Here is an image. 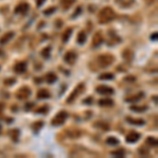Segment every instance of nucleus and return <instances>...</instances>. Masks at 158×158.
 <instances>
[{
  "mask_svg": "<svg viewBox=\"0 0 158 158\" xmlns=\"http://www.w3.org/2000/svg\"><path fill=\"white\" fill-rule=\"evenodd\" d=\"M115 18V12L111 8H104L101 9L98 16L100 23H109L110 21H112Z\"/></svg>",
  "mask_w": 158,
  "mask_h": 158,
  "instance_id": "f257e3e1",
  "label": "nucleus"
},
{
  "mask_svg": "<svg viewBox=\"0 0 158 158\" xmlns=\"http://www.w3.org/2000/svg\"><path fill=\"white\" fill-rule=\"evenodd\" d=\"M68 118V113L66 112H60L55 116V118L52 120L53 126H60V124H63L66 119Z\"/></svg>",
  "mask_w": 158,
  "mask_h": 158,
  "instance_id": "f03ea898",
  "label": "nucleus"
},
{
  "mask_svg": "<svg viewBox=\"0 0 158 158\" xmlns=\"http://www.w3.org/2000/svg\"><path fill=\"white\" fill-rule=\"evenodd\" d=\"M114 61V57L111 55H101V56L98 58V62L101 66H107Z\"/></svg>",
  "mask_w": 158,
  "mask_h": 158,
  "instance_id": "7ed1b4c3",
  "label": "nucleus"
},
{
  "mask_svg": "<svg viewBox=\"0 0 158 158\" xmlns=\"http://www.w3.org/2000/svg\"><path fill=\"white\" fill-rule=\"evenodd\" d=\"M96 90H97V93H99V94H103V95L114 94L113 88L110 87H107V85H98Z\"/></svg>",
  "mask_w": 158,
  "mask_h": 158,
  "instance_id": "20e7f679",
  "label": "nucleus"
},
{
  "mask_svg": "<svg viewBox=\"0 0 158 158\" xmlns=\"http://www.w3.org/2000/svg\"><path fill=\"white\" fill-rule=\"evenodd\" d=\"M76 59H77V55L74 52H68L64 55V61H66V63L73 64L74 62L76 61Z\"/></svg>",
  "mask_w": 158,
  "mask_h": 158,
  "instance_id": "39448f33",
  "label": "nucleus"
},
{
  "mask_svg": "<svg viewBox=\"0 0 158 158\" xmlns=\"http://www.w3.org/2000/svg\"><path fill=\"white\" fill-rule=\"evenodd\" d=\"M31 95V90L28 88H22L17 92V97L19 99H25Z\"/></svg>",
  "mask_w": 158,
  "mask_h": 158,
  "instance_id": "423d86ee",
  "label": "nucleus"
},
{
  "mask_svg": "<svg viewBox=\"0 0 158 158\" xmlns=\"http://www.w3.org/2000/svg\"><path fill=\"white\" fill-rule=\"evenodd\" d=\"M139 138H140V134L133 131V132H131V133H129V135L126 136V141L130 143H134L139 139Z\"/></svg>",
  "mask_w": 158,
  "mask_h": 158,
  "instance_id": "0eeeda50",
  "label": "nucleus"
},
{
  "mask_svg": "<svg viewBox=\"0 0 158 158\" xmlns=\"http://www.w3.org/2000/svg\"><path fill=\"white\" fill-rule=\"evenodd\" d=\"M28 9H30V6H28V3H20L18 4L17 6H16L15 9V13L16 14H25L26 12L28 11Z\"/></svg>",
  "mask_w": 158,
  "mask_h": 158,
  "instance_id": "6e6552de",
  "label": "nucleus"
},
{
  "mask_svg": "<svg viewBox=\"0 0 158 158\" xmlns=\"http://www.w3.org/2000/svg\"><path fill=\"white\" fill-rule=\"evenodd\" d=\"M83 85H79V87H77L75 88V91H74V93L73 94L71 95L70 97H69V99H68V102H73V100L75 99V97L77 96V95H79V94H81V93H82V91H83Z\"/></svg>",
  "mask_w": 158,
  "mask_h": 158,
  "instance_id": "1a4fd4ad",
  "label": "nucleus"
},
{
  "mask_svg": "<svg viewBox=\"0 0 158 158\" xmlns=\"http://www.w3.org/2000/svg\"><path fill=\"white\" fill-rule=\"evenodd\" d=\"M14 70H15L16 73H18V74L24 73L26 71V63L25 62H18V63L15 66V68H14Z\"/></svg>",
  "mask_w": 158,
  "mask_h": 158,
  "instance_id": "9d476101",
  "label": "nucleus"
},
{
  "mask_svg": "<svg viewBox=\"0 0 158 158\" xmlns=\"http://www.w3.org/2000/svg\"><path fill=\"white\" fill-rule=\"evenodd\" d=\"M50 96H51L50 92L47 90H44V88L39 90V92H38L37 94V97L39 98V99H47V98H49Z\"/></svg>",
  "mask_w": 158,
  "mask_h": 158,
  "instance_id": "9b49d317",
  "label": "nucleus"
},
{
  "mask_svg": "<svg viewBox=\"0 0 158 158\" xmlns=\"http://www.w3.org/2000/svg\"><path fill=\"white\" fill-rule=\"evenodd\" d=\"M103 42V37L101 36L100 33H96L94 36V40H93V44L95 45V47H98V45H100Z\"/></svg>",
  "mask_w": 158,
  "mask_h": 158,
  "instance_id": "f8f14e48",
  "label": "nucleus"
},
{
  "mask_svg": "<svg viewBox=\"0 0 158 158\" xmlns=\"http://www.w3.org/2000/svg\"><path fill=\"white\" fill-rule=\"evenodd\" d=\"M13 37H14V32L6 33V34H4L1 38H0V43H1V44L6 43V42H8L9 40L11 39V38H13Z\"/></svg>",
  "mask_w": 158,
  "mask_h": 158,
  "instance_id": "ddd939ff",
  "label": "nucleus"
},
{
  "mask_svg": "<svg viewBox=\"0 0 158 158\" xmlns=\"http://www.w3.org/2000/svg\"><path fill=\"white\" fill-rule=\"evenodd\" d=\"M126 119L129 123L135 124V126H142V124L145 123V120H142V119H134V118H131V117H126Z\"/></svg>",
  "mask_w": 158,
  "mask_h": 158,
  "instance_id": "4468645a",
  "label": "nucleus"
},
{
  "mask_svg": "<svg viewBox=\"0 0 158 158\" xmlns=\"http://www.w3.org/2000/svg\"><path fill=\"white\" fill-rule=\"evenodd\" d=\"M116 2L122 8H129L134 3V0H116Z\"/></svg>",
  "mask_w": 158,
  "mask_h": 158,
  "instance_id": "2eb2a0df",
  "label": "nucleus"
},
{
  "mask_svg": "<svg viewBox=\"0 0 158 158\" xmlns=\"http://www.w3.org/2000/svg\"><path fill=\"white\" fill-rule=\"evenodd\" d=\"M113 104H114L113 100L110 99V98H103V99L99 100V105H101V107H111Z\"/></svg>",
  "mask_w": 158,
  "mask_h": 158,
  "instance_id": "dca6fc26",
  "label": "nucleus"
},
{
  "mask_svg": "<svg viewBox=\"0 0 158 158\" xmlns=\"http://www.w3.org/2000/svg\"><path fill=\"white\" fill-rule=\"evenodd\" d=\"M143 96H145V94H143V93H139V94H137V95H134V96H132V97L126 98V101H128V102H135V101H138V100H140Z\"/></svg>",
  "mask_w": 158,
  "mask_h": 158,
  "instance_id": "f3484780",
  "label": "nucleus"
},
{
  "mask_svg": "<svg viewBox=\"0 0 158 158\" xmlns=\"http://www.w3.org/2000/svg\"><path fill=\"white\" fill-rule=\"evenodd\" d=\"M45 80H47V83H54L57 80V76L54 73H49L45 76Z\"/></svg>",
  "mask_w": 158,
  "mask_h": 158,
  "instance_id": "a211bd4d",
  "label": "nucleus"
},
{
  "mask_svg": "<svg viewBox=\"0 0 158 158\" xmlns=\"http://www.w3.org/2000/svg\"><path fill=\"white\" fill-rule=\"evenodd\" d=\"M87 41V34L85 32H80L77 36V42L80 44H83Z\"/></svg>",
  "mask_w": 158,
  "mask_h": 158,
  "instance_id": "6ab92c4d",
  "label": "nucleus"
},
{
  "mask_svg": "<svg viewBox=\"0 0 158 158\" xmlns=\"http://www.w3.org/2000/svg\"><path fill=\"white\" fill-rule=\"evenodd\" d=\"M72 35V28H66V32L62 34V40H63V42H66L69 39H70Z\"/></svg>",
  "mask_w": 158,
  "mask_h": 158,
  "instance_id": "aec40b11",
  "label": "nucleus"
},
{
  "mask_svg": "<svg viewBox=\"0 0 158 158\" xmlns=\"http://www.w3.org/2000/svg\"><path fill=\"white\" fill-rule=\"evenodd\" d=\"M75 0H61V6L64 9H68L72 4L74 3Z\"/></svg>",
  "mask_w": 158,
  "mask_h": 158,
  "instance_id": "412c9836",
  "label": "nucleus"
},
{
  "mask_svg": "<svg viewBox=\"0 0 158 158\" xmlns=\"http://www.w3.org/2000/svg\"><path fill=\"white\" fill-rule=\"evenodd\" d=\"M41 55H42V57L45 59L49 58V57L51 56V47H44V50H42V52H41Z\"/></svg>",
  "mask_w": 158,
  "mask_h": 158,
  "instance_id": "4be33fe9",
  "label": "nucleus"
},
{
  "mask_svg": "<svg viewBox=\"0 0 158 158\" xmlns=\"http://www.w3.org/2000/svg\"><path fill=\"white\" fill-rule=\"evenodd\" d=\"M114 78V75L112 73H103L102 75L99 76V79H103V80H111Z\"/></svg>",
  "mask_w": 158,
  "mask_h": 158,
  "instance_id": "5701e85b",
  "label": "nucleus"
},
{
  "mask_svg": "<svg viewBox=\"0 0 158 158\" xmlns=\"http://www.w3.org/2000/svg\"><path fill=\"white\" fill-rule=\"evenodd\" d=\"M9 136L12 137V139L14 141H18V137H19V131L18 130H13L11 131V133H9Z\"/></svg>",
  "mask_w": 158,
  "mask_h": 158,
  "instance_id": "b1692460",
  "label": "nucleus"
},
{
  "mask_svg": "<svg viewBox=\"0 0 158 158\" xmlns=\"http://www.w3.org/2000/svg\"><path fill=\"white\" fill-rule=\"evenodd\" d=\"M107 145H118V143H119V140L117 139V138H115V137H109L107 139Z\"/></svg>",
  "mask_w": 158,
  "mask_h": 158,
  "instance_id": "393cba45",
  "label": "nucleus"
},
{
  "mask_svg": "<svg viewBox=\"0 0 158 158\" xmlns=\"http://www.w3.org/2000/svg\"><path fill=\"white\" fill-rule=\"evenodd\" d=\"M42 126H43V122L42 121H38V122H35L34 124L32 126V129L34 130L35 132H38L40 130V129L42 128Z\"/></svg>",
  "mask_w": 158,
  "mask_h": 158,
  "instance_id": "a878e982",
  "label": "nucleus"
},
{
  "mask_svg": "<svg viewBox=\"0 0 158 158\" xmlns=\"http://www.w3.org/2000/svg\"><path fill=\"white\" fill-rule=\"evenodd\" d=\"M147 143L148 145H152V147H156L157 145V139L156 138H154V137H149L147 139Z\"/></svg>",
  "mask_w": 158,
  "mask_h": 158,
  "instance_id": "bb28decb",
  "label": "nucleus"
},
{
  "mask_svg": "<svg viewBox=\"0 0 158 158\" xmlns=\"http://www.w3.org/2000/svg\"><path fill=\"white\" fill-rule=\"evenodd\" d=\"M131 110L132 111H135V112H143L147 110V107H136V105H132Z\"/></svg>",
  "mask_w": 158,
  "mask_h": 158,
  "instance_id": "cd10ccee",
  "label": "nucleus"
},
{
  "mask_svg": "<svg viewBox=\"0 0 158 158\" xmlns=\"http://www.w3.org/2000/svg\"><path fill=\"white\" fill-rule=\"evenodd\" d=\"M112 155L116 157H123L124 156V151L123 150H118V151H114L112 152Z\"/></svg>",
  "mask_w": 158,
  "mask_h": 158,
  "instance_id": "c85d7f7f",
  "label": "nucleus"
},
{
  "mask_svg": "<svg viewBox=\"0 0 158 158\" xmlns=\"http://www.w3.org/2000/svg\"><path fill=\"white\" fill-rule=\"evenodd\" d=\"M47 110H49V107H47V105H43V107H42L41 109L36 110V112H37V113H47Z\"/></svg>",
  "mask_w": 158,
  "mask_h": 158,
  "instance_id": "c756f323",
  "label": "nucleus"
},
{
  "mask_svg": "<svg viewBox=\"0 0 158 158\" xmlns=\"http://www.w3.org/2000/svg\"><path fill=\"white\" fill-rule=\"evenodd\" d=\"M55 11H56V8H50V9H45L44 14H45V15H50V14H52L53 12H55Z\"/></svg>",
  "mask_w": 158,
  "mask_h": 158,
  "instance_id": "7c9ffc66",
  "label": "nucleus"
},
{
  "mask_svg": "<svg viewBox=\"0 0 158 158\" xmlns=\"http://www.w3.org/2000/svg\"><path fill=\"white\" fill-rule=\"evenodd\" d=\"M4 83H6V85H14V83H15V79L14 78H11V79H6V81H4Z\"/></svg>",
  "mask_w": 158,
  "mask_h": 158,
  "instance_id": "2f4dec72",
  "label": "nucleus"
},
{
  "mask_svg": "<svg viewBox=\"0 0 158 158\" xmlns=\"http://www.w3.org/2000/svg\"><path fill=\"white\" fill-rule=\"evenodd\" d=\"M33 105H34L33 103H28V104L26 103V104H25V111H30V110L32 109Z\"/></svg>",
  "mask_w": 158,
  "mask_h": 158,
  "instance_id": "473e14b6",
  "label": "nucleus"
},
{
  "mask_svg": "<svg viewBox=\"0 0 158 158\" xmlns=\"http://www.w3.org/2000/svg\"><path fill=\"white\" fill-rule=\"evenodd\" d=\"M80 12H81V8H80V6H79V8L75 11V13H74L73 17H76V16H77V15H79V13H80Z\"/></svg>",
  "mask_w": 158,
  "mask_h": 158,
  "instance_id": "72a5a7b5",
  "label": "nucleus"
},
{
  "mask_svg": "<svg viewBox=\"0 0 158 158\" xmlns=\"http://www.w3.org/2000/svg\"><path fill=\"white\" fill-rule=\"evenodd\" d=\"M92 102V97H88V99L83 100V103H91Z\"/></svg>",
  "mask_w": 158,
  "mask_h": 158,
  "instance_id": "f704fd0d",
  "label": "nucleus"
},
{
  "mask_svg": "<svg viewBox=\"0 0 158 158\" xmlns=\"http://www.w3.org/2000/svg\"><path fill=\"white\" fill-rule=\"evenodd\" d=\"M45 0H37V6H41L42 3H44Z\"/></svg>",
  "mask_w": 158,
  "mask_h": 158,
  "instance_id": "c9c22d12",
  "label": "nucleus"
},
{
  "mask_svg": "<svg viewBox=\"0 0 158 158\" xmlns=\"http://www.w3.org/2000/svg\"><path fill=\"white\" fill-rule=\"evenodd\" d=\"M157 37H158V34L157 33H155V34L152 35V37L151 38H152V40H157Z\"/></svg>",
  "mask_w": 158,
  "mask_h": 158,
  "instance_id": "e433bc0d",
  "label": "nucleus"
},
{
  "mask_svg": "<svg viewBox=\"0 0 158 158\" xmlns=\"http://www.w3.org/2000/svg\"><path fill=\"white\" fill-rule=\"evenodd\" d=\"M126 80H135V78H134V77H126Z\"/></svg>",
  "mask_w": 158,
  "mask_h": 158,
  "instance_id": "4c0bfd02",
  "label": "nucleus"
},
{
  "mask_svg": "<svg viewBox=\"0 0 158 158\" xmlns=\"http://www.w3.org/2000/svg\"><path fill=\"white\" fill-rule=\"evenodd\" d=\"M2 110H3V105H2L1 103H0V114H1V112H2Z\"/></svg>",
  "mask_w": 158,
  "mask_h": 158,
  "instance_id": "58836bf2",
  "label": "nucleus"
},
{
  "mask_svg": "<svg viewBox=\"0 0 158 158\" xmlns=\"http://www.w3.org/2000/svg\"><path fill=\"white\" fill-rule=\"evenodd\" d=\"M147 1H148V2H149V3H150V2H153V1H154V0H147Z\"/></svg>",
  "mask_w": 158,
  "mask_h": 158,
  "instance_id": "ea45409f",
  "label": "nucleus"
}]
</instances>
